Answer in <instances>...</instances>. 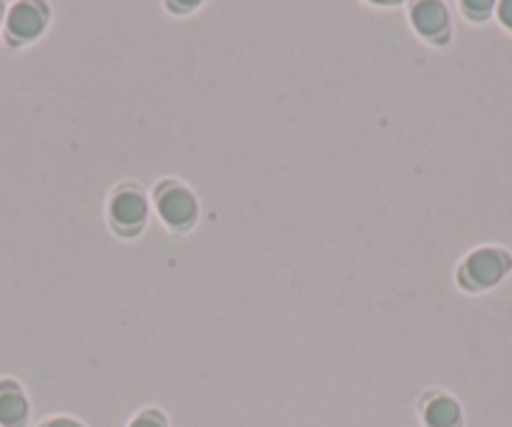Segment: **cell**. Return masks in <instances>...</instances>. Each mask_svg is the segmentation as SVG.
<instances>
[{
  "instance_id": "1",
  "label": "cell",
  "mask_w": 512,
  "mask_h": 427,
  "mask_svg": "<svg viewBox=\"0 0 512 427\" xmlns=\"http://www.w3.org/2000/svg\"><path fill=\"white\" fill-rule=\"evenodd\" d=\"M151 194L141 181L123 179L111 186L103 204L108 232L121 242H136L146 234L151 222Z\"/></svg>"
},
{
  "instance_id": "2",
  "label": "cell",
  "mask_w": 512,
  "mask_h": 427,
  "mask_svg": "<svg viewBox=\"0 0 512 427\" xmlns=\"http://www.w3.org/2000/svg\"><path fill=\"white\" fill-rule=\"evenodd\" d=\"M151 211L169 237H189L201 222V201L194 186L176 176H164L149 189Z\"/></svg>"
},
{
  "instance_id": "3",
  "label": "cell",
  "mask_w": 512,
  "mask_h": 427,
  "mask_svg": "<svg viewBox=\"0 0 512 427\" xmlns=\"http://www.w3.org/2000/svg\"><path fill=\"white\" fill-rule=\"evenodd\" d=\"M512 274V252L500 244L470 249L455 267V287L467 297H482Z\"/></svg>"
},
{
  "instance_id": "4",
  "label": "cell",
  "mask_w": 512,
  "mask_h": 427,
  "mask_svg": "<svg viewBox=\"0 0 512 427\" xmlns=\"http://www.w3.org/2000/svg\"><path fill=\"white\" fill-rule=\"evenodd\" d=\"M53 23V6L46 0H16L8 3L6 21L0 28V41L8 51L18 53L43 41Z\"/></svg>"
},
{
  "instance_id": "5",
  "label": "cell",
  "mask_w": 512,
  "mask_h": 427,
  "mask_svg": "<svg viewBox=\"0 0 512 427\" xmlns=\"http://www.w3.org/2000/svg\"><path fill=\"white\" fill-rule=\"evenodd\" d=\"M407 23H410L415 38L425 46L445 51L455 41V23L447 3L442 0H410L405 6Z\"/></svg>"
},
{
  "instance_id": "6",
  "label": "cell",
  "mask_w": 512,
  "mask_h": 427,
  "mask_svg": "<svg viewBox=\"0 0 512 427\" xmlns=\"http://www.w3.org/2000/svg\"><path fill=\"white\" fill-rule=\"evenodd\" d=\"M417 417L422 427H465V410L447 390H425L417 397Z\"/></svg>"
},
{
  "instance_id": "7",
  "label": "cell",
  "mask_w": 512,
  "mask_h": 427,
  "mask_svg": "<svg viewBox=\"0 0 512 427\" xmlns=\"http://www.w3.org/2000/svg\"><path fill=\"white\" fill-rule=\"evenodd\" d=\"M31 397L26 387L11 375L0 377V427H28Z\"/></svg>"
},
{
  "instance_id": "8",
  "label": "cell",
  "mask_w": 512,
  "mask_h": 427,
  "mask_svg": "<svg viewBox=\"0 0 512 427\" xmlns=\"http://www.w3.org/2000/svg\"><path fill=\"white\" fill-rule=\"evenodd\" d=\"M495 0H460L457 3V11L472 26H482V23L492 21L495 18Z\"/></svg>"
},
{
  "instance_id": "9",
  "label": "cell",
  "mask_w": 512,
  "mask_h": 427,
  "mask_svg": "<svg viewBox=\"0 0 512 427\" xmlns=\"http://www.w3.org/2000/svg\"><path fill=\"white\" fill-rule=\"evenodd\" d=\"M126 427H171V422L161 407H144V410L131 417Z\"/></svg>"
},
{
  "instance_id": "10",
  "label": "cell",
  "mask_w": 512,
  "mask_h": 427,
  "mask_svg": "<svg viewBox=\"0 0 512 427\" xmlns=\"http://www.w3.org/2000/svg\"><path fill=\"white\" fill-rule=\"evenodd\" d=\"M161 6H164V11H169V16L189 18L194 16V13H199L206 3L204 0H166Z\"/></svg>"
},
{
  "instance_id": "11",
  "label": "cell",
  "mask_w": 512,
  "mask_h": 427,
  "mask_svg": "<svg viewBox=\"0 0 512 427\" xmlns=\"http://www.w3.org/2000/svg\"><path fill=\"white\" fill-rule=\"evenodd\" d=\"M38 427H86V422L73 415H51L38 422Z\"/></svg>"
},
{
  "instance_id": "12",
  "label": "cell",
  "mask_w": 512,
  "mask_h": 427,
  "mask_svg": "<svg viewBox=\"0 0 512 427\" xmlns=\"http://www.w3.org/2000/svg\"><path fill=\"white\" fill-rule=\"evenodd\" d=\"M495 18L500 23L502 31H507L512 36V0H500L495 8Z\"/></svg>"
},
{
  "instance_id": "13",
  "label": "cell",
  "mask_w": 512,
  "mask_h": 427,
  "mask_svg": "<svg viewBox=\"0 0 512 427\" xmlns=\"http://www.w3.org/2000/svg\"><path fill=\"white\" fill-rule=\"evenodd\" d=\"M6 11H8V3L0 0V28H3V21H6Z\"/></svg>"
}]
</instances>
